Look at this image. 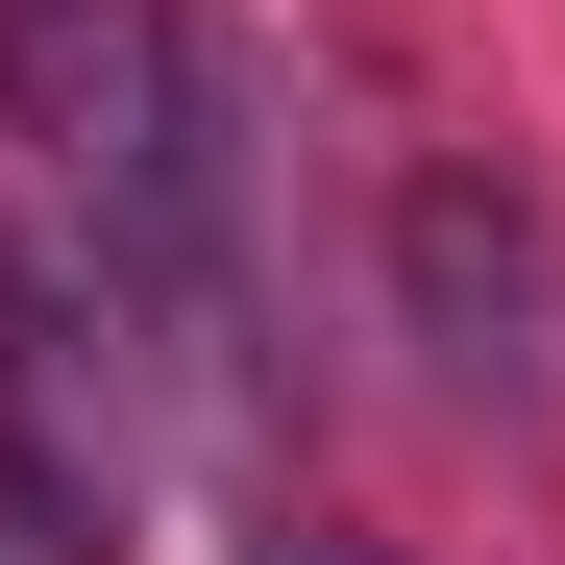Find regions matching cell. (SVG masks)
<instances>
[{
  "label": "cell",
  "instance_id": "2",
  "mask_svg": "<svg viewBox=\"0 0 565 565\" xmlns=\"http://www.w3.org/2000/svg\"><path fill=\"white\" fill-rule=\"evenodd\" d=\"M148 74H172V0H0V124H25L99 222L148 172Z\"/></svg>",
  "mask_w": 565,
  "mask_h": 565
},
{
  "label": "cell",
  "instance_id": "1",
  "mask_svg": "<svg viewBox=\"0 0 565 565\" xmlns=\"http://www.w3.org/2000/svg\"><path fill=\"white\" fill-rule=\"evenodd\" d=\"M394 344H418L492 443L565 418V222H541V172H516V148L394 172Z\"/></svg>",
  "mask_w": 565,
  "mask_h": 565
},
{
  "label": "cell",
  "instance_id": "3",
  "mask_svg": "<svg viewBox=\"0 0 565 565\" xmlns=\"http://www.w3.org/2000/svg\"><path fill=\"white\" fill-rule=\"evenodd\" d=\"M246 565H394L369 516H246Z\"/></svg>",
  "mask_w": 565,
  "mask_h": 565
},
{
  "label": "cell",
  "instance_id": "4",
  "mask_svg": "<svg viewBox=\"0 0 565 565\" xmlns=\"http://www.w3.org/2000/svg\"><path fill=\"white\" fill-rule=\"evenodd\" d=\"M0 565H99V541H74V516H50V492H0Z\"/></svg>",
  "mask_w": 565,
  "mask_h": 565
}]
</instances>
